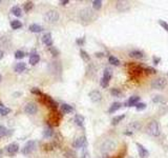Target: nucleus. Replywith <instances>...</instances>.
Returning a JSON list of instances; mask_svg holds the SVG:
<instances>
[{"label": "nucleus", "instance_id": "1a4fd4ad", "mask_svg": "<svg viewBox=\"0 0 168 158\" xmlns=\"http://www.w3.org/2000/svg\"><path fill=\"white\" fill-rule=\"evenodd\" d=\"M116 7L119 12H127L130 10L131 7V4H130L129 1H117L116 3Z\"/></svg>", "mask_w": 168, "mask_h": 158}, {"label": "nucleus", "instance_id": "f3484780", "mask_svg": "<svg viewBox=\"0 0 168 158\" xmlns=\"http://www.w3.org/2000/svg\"><path fill=\"white\" fill-rule=\"evenodd\" d=\"M140 102V97L139 96H131L128 99V101L125 103V106H136Z\"/></svg>", "mask_w": 168, "mask_h": 158}, {"label": "nucleus", "instance_id": "de8ad7c7", "mask_svg": "<svg viewBox=\"0 0 168 158\" xmlns=\"http://www.w3.org/2000/svg\"><path fill=\"white\" fill-rule=\"evenodd\" d=\"M67 3H69L68 0H61V1H60V4L61 5H66Z\"/></svg>", "mask_w": 168, "mask_h": 158}, {"label": "nucleus", "instance_id": "8fccbe9b", "mask_svg": "<svg viewBox=\"0 0 168 158\" xmlns=\"http://www.w3.org/2000/svg\"><path fill=\"white\" fill-rule=\"evenodd\" d=\"M124 134H125V135H127V136H131L134 133H132V132H130V131H128V130H127V131H125V132H124Z\"/></svg>", "mask_w": 168, "mask_h": 158}, {"label": "nucleus", "instance_id": "58836bf2", "mask_svg": "<svg viewBox=\"0 0 168 158\" xmlns=\"http://www.w3.org/2000/svg\"><path fill=\"white\" fill-rule=\"evenodd\" d=\"M136 109L138 111H143L146 109V103H144V102H139L138 104L136 106Z\"/></svg>", "mask_w": 168, "mask_h": 158}, {"label": "nucleus", "instance_id": "ddd939ff", "mask_svg": "<svg viewBox=\"0 0 168 158\" xmlns=\"http://www.w3.org/2000/svg\"><path fill=\"white\" fill-rule=\"evenodd\" d=\"M37 110H38V108H37V104L34 103V102H28V103H27L26 106H25V108H24L25 113L31 114V115H33V114L36 113Z\"/></svg>", "mask_w": 168, "mask_h": 158}, {"label": "nucleus", "instance_id": "9d476101", "mask_svg": "<svg viewBox=\"0 0 168 158\" xmlns=\"http://www.w3.org/2000/svg\"><path fill=\"white\" fill-rule=\"evenodd\" d=\"M35 149H36V142L34 140H30V141H27L25 143L24 148L22 149V154H24V155L31 154Z\"/></svg>", "mask_w": 168, "mask_h": 158}, {"label": "nucleus", "instance_id": "f704fd0d", "mask_svg": "<svg viewBox=\"0 0 168 158\" xmlns=\"http://www.w3.org/2000/svg\"><path fill=\"white\" fill-rule=\"evenodd\" d=\"M9 112H11V110H9V108H4V106H1V108H0V115L5 116L7 115Z\"/></svg>", "mask_w": 168, "mask_h": 158}, {"label": "nucleus", "instance_id": "bb28decb", "mask_svg": "<svg viewBox=\"0 0 168 158\" xmlns=\"http://www.w3.org/2000/svg\"><path fill=\"white\" fill-rule=\"evenodd\" d=\"M12 13H13L14 15L16 16V17H21V16H22V12H21V9L19 7H17V5H15V7H12Z\"/></svg>", "mask_w": 168, "mask_h": 158}, {"label": "nucleus", "instance_id": "49530a36", "mask_svg": "<svg viewBox=\"0 0 168 158\" xmlns=\"http://www.w3.org/2000/svg\"><path fill=\"white\" fill-rule=\"evenodd\" d=\"M84 41H85V38H84V37H82V38H78L77 40H76V42H77V44L82 45L84 43Z\"/></svg>", "mask_w": 168, "mask_h": 158}, {"label": "nucleus", "instance_id": "f8f14e48", "mask_svg": "<svg viewBox=\"0 0 168 158\" xmlns=\"http://www.w3.org/2000/svg\"><path fill=\"white\" fill-rule=\"evenodd\" d=\"M88 96H89V98H91V100L93 102H99V101L102 100V94H101L98 90L91 91V92L88 94Z\"/></svg>", "mask_w": 168, "mask_h": 158}, {"label": "nucleus", "instance_id": "e433bc0d", "mask_svg": "<svg viewBox=\"0 0 168 158\" xmlns=\"http://www.w3.org/2000/svg\"><path fill=\"white\" fill-rule=\"evenodd\" d=\"M25 54L22 52V51H16V53H15V58L16 59H22L24 58Z\"/></svg>", "mask_w": 168, "mask_h": 158}, {"label": "nucleus", "instance_id": "6e6d98bb", "mask_svg": "<svg viewBox=\"0 0 168 158\" xmlns=\"http://www.w3.org/2000/svg\"><path fill=\"white\" fill-rule=\"evenodd\" d=\"M0 3H1V1H0Z\"/></svg>", "mask_w": 168, "mask_h": 158}, {"label": "nucleus", "instance_id": "c9c22d12", "mask_svg": "<svg viewBox=\"0 0 168 158\" xmlns=\"http://www.w3.org/2000/svg\"><path fill=\"white\" fill-rule=\"evenodd\" d=\"M7 134V130L4 126H0V138H2Z\"/></svg>", "mask_w": 168, "mask_h": 158}, {"label": "nucleus", "instance_id": "37998d69", "mask_svg": "<svg viewBox=\"0 0 168 158\" xmlns=\"http://www.w3.org/2000/svg\"><path fill=\"white\" fill-rule=\"evenodd\" d=\"M31 92H32L33 94H35V95H38V96H41V95H42V93L40 92V90H39V89H37V88L32 89V90H31Z\"/></svg>", "mask_w": 168, "mask_h": 158}, {"label": "nucleus", "instance_id": "3c124183", "mask_svg": "<svg viewBox=\"0 0 168 158\" xmlns=\"http://www.w3.org/2000/svg\"><path fill=\"white\" fill-rule=\"evenodd\" d=\"M3 55H4V52H3V51H0V60L3 58Z\"/></svg>", "mask_w": 168, "mask_h": 158}, {"label": "nucleus", "instance_id": "20e7f679", "mask_svg": "<svg viewBox=\"0 0 168 158\" xmlns=\"http://www.w3.org/2000/svg\"><path fill=\"white\" fill-rule=\"evenodd\" d=\"M40 101L42 102V103L44 104V106H46L47 108L52 109L53 111H56L58 108V104L57 102L55 101L53 98H50V96H47V95H41L40 96Z\"/></svg>", "mask_w": 168, "mask_h": 158}, {"label": "nucleus", "instance_id": "9b49d317", "mask_svg": "<svg viewBox=\"0 0 168 158\" xmlns=\"http://www.w3.org/2000/svg\"><path fill=\"white\" fill-rule=\"evenodd\" d=\"M87 145L86 141V137L85 136H81V137L77 138V139L74 141L73 147L76 148V149H81V148H85Z\"/></svg>", "mask_w": 168, "mask_h": 158}, {"label": "nucleus", "instance_id": "7ed1b4c3", "mask_svg": "<svg viewBox=\"0 0 168 158\" xmlns=\"http://www.w3.org/2000/svg\"><path fill=\"white\" fill-rule=\"evenodd\" d=\"M147 133L150 136H153V137H157L160 135V133H161L160 132V126L157 120H152L149 122V124L147 126Z\"/></svg>", "mask_w": 168, "mask_h": 158}, {"label": "nucleus", "instance_id": "09e8293b", "mask_svg": "<svg viewBox=\"0 0 168 158\" xmlns=\"http://www.w3.org/2000/svg\"><path fill=\"white\" fill-rule=\"evenodd\" d=\"M96 57H99V58H101V57L104 56V53H96Z\"/></svg>", "mask_w": 168, "mask_h": 158}, {"label": "nucleus", "instance_id": "ea45409f", "mask_svg": "<svg viewBox=\"0 0 168 158\" xmlns=\"http://www.w3.org/2000/svg\"><path fill=\"white\" fill-rule=\"evenodd\" d=\"M152 101L155 102V103H159V102H163L164 101V99H163V97L162 96H155V97L152 98Z\"/></svg>", "mask_w": 168, "mask_h": 158}, {"label": "nucleus", "instance_id": "423d86ee", "mask_svg": "<svg viewBox=\"0 0 168 158\" xmlns=\"http://www.w3.org/2000/svg\"><path fill=\"white\" fill-rule=\"evenodd\" d=\"M167 84V80L163 77H159V78L152 80L151 82V89L153 90H163Z\"/></svg>", "mask_w": 168, "mask_h": 158}, {"label": "nucleus", "instance_id": "0eeeda50", "mask_svg": "<svg viewBox=\"0 0 168 158\" xmlns=\"http://www.w3.org/2000/svg\"><path fill=\"white\" fill-rule=\"evenodd\" d=\"M111 77H112V72H111V70L110 69H105L104 73H103V77L100 81L102 88H107V86H108L109 80L111 79Z\"/></svg>", "mask_w": 168, "mask_h": 158}, {"label": "nucleus", "instance_id": "6ab92c4d", "mask_svg": "<svg viewBox=\"0 0 168 158\" xmlns=\"http://www.w3.org/2000/svg\"><path fill=\"white\" fill-rule=\"evenodd\" d=\"M121 106H122V103H121V102H114V103H111V106H109V109H108V113H110V114L115 113V112H117Z\"/></svg>", "mask_w": 168, "mask_h": 158}, {"label": "nucleus", "instance_id": "412c9836", "mask_svg": "<svg viewBox=\"0 0 168 158\" xmlns=\"http://www.w3.org/2000/svg\"><path fill=\"white\" fill-rule=\"evenodd\" d=\"M25 69H26V64L24 62H19L15 66L14 70H15L16 73H22L23 71H25Z\"/></svg>", "mask_w": 168, "mask_h": 158}, {"label": "nucleus", "instance_id": "c85d7f7f", "mask_svg": "<svg viewBox=\"0 0 168 158\" xmlns=\"http://www.w3.org/2000/svg\"><path fill=\"white\" fill-rule=\"evenodd\" d=\"M108 62L110 63V64H112V66H120V60L115 56H109Z\"/></svg>", "mask_w": 168, "mask_h": 158}, {"label": "nucleus", "instance_id": "393cba45", "mask_svg": "<svg viewBox=\"0 0 168 158\" xmlns=\"http://www.w3.org/2000/svg\"><path fill=\"white\" fill-rule=\"evenodd\" d=\"M124 118H125V114H122V115H119V116H115V117L112 118V120H111V124L116 126V124L120 123Z\"/></svg>", "mask_w": 168, "mask_h": 158}, {"label": "nucleus", "instance_id": "c03bdc74", "mask_svg": "<svg viewBox=\"0 0 168 158\" xmlns=\"http://www.w3.org/2000/svg\"><path fill=\"white\" fill-rule=\"evenodd\" d=\"M145 71L147 73H149V74H156V73H157V71H156L153 68H151V66H148V68H146Z\"/></svg>", "mask_w": 168, "mask_h": 158}, {"label": "nucleus", "instance_id": "a211bd4d", "mask_svg": "<svg viewBox=\"0 0 168 158\" xmlns=\"http://www.w3.org/2000/svg\"><path fill=\"white\" fill-rule=\"evenodd\" d=\"M42 41H43L44 44H46L47 47H52L53 45V38L50 33H46L44 34V36L42 37Z\"/></svg>", "mask_w": 168, "mask_h": 158}, {"label": "nucleus", "instance_id": "39448f33", "mask_svg": "<svg viewBox=\"0 0 168 158\" xmlns=\"http://www.w3.org/2000/svg\"><path fill=\"white\" fill-rule=\"evenodd\" d=\"M44 20L48 23H55L59 20V13L56 10H50V11L46 12L44 15Z\"/></svg>", "mask_w": 168, "mask_h": 158}, {"label": "nucleus", "instance_id": "dca6fc26", "mask_svg": "<svg viewBox=\"0 0 168 158\" xmlns=\"http://www.w3.org/2000/svg\"><path fill=\"white\" fill-rule=\"evenodd\" d=\"M7 151L9 155H15V154L19 151V145H17V143H11V145H7Z\"/></svg>", "mask_w": 168, "mask_h": 158}, {"label": "nucleus", "instance_id": "cd10ccee", "mask_svg": "<svg viewBox=\"0 0 168 158\" xmlns=\"http://www.w3.org/2000/svg\"><path fill=\"white\" fill-rule=\"evenodd\" d=\"M75 122L77 126H83L84 124V117L82 115H76L75 116Z\"/></svg>", "mask_w": 168, "mask_h": 158}, {"label": "nucleus", "instance_id": "c756f323", "mask_svg": "<svg viewBox=\"0 0 168 158\" xmlns=\"http://www.w3.org/2000/svg\"><path fill=\"white\" fill-rule=\"evenodd\" d=\"M110 94L115 97H121L122 96V92H121L120 89H117V88H114L110 90Z\"/></svg>", "mask_w": 168, "mask_h": 158}, {"label": "nucleus", "instance_id": "f257e3e1", "mask_svg": "<svg viewBox=\"0 0 168 158\" xmlns=\"http://www.w3.org/2000/svg\"><path fill=\"white\" fill-rule=\"evenodd\" d=\"M79 17L84 22H91V21H93V19L95 18V13H93V10L89 9V7H84L83 10L80 11Z\"/></svg>", "mask_w": 168, "mask_h": 158}, {"label": "nucleus", "instance_id": "7c9ffc66", "mask_svg": "<svg viewBox=\"0 0 168 158\" xmlns=\"http://www.w3.org/2000/svg\"><path fill=\"white\" fill-rule=\"evenodd\" d=\"M11 27H12V29H13V30H18V29H20V27H22V23H21L19 20H13L11 22Z\"/></svg>", "mask_w": 168, "mask_h": 158}, {"label": "nucleus", "instance_id": "5701e85b", "mask_svg": "<svg viewBox=\"0 0 168 158\" xmlns=\"http://www.w3.org/2000/svg\"><path fill=\"white\" fill-rule=\"evenodd\" d=\"M28 30H30L31 32H33V33H40V32H42V27H40L39 24H36V23H33V24L30 25V27H28Z\"/></svg>", "mask_w": 168, "mask_h": 158}, {"label": "nucleus", "instance_id": "f03ea898", "mask_svg": "<svg viewBox=\"0 0 168 158\" xmlns=\"http://www.w3.org/2000/svg\"><path fill=\"white\" fill-rule=\"evenodd\" d=\"M117 147L116 141H114L112 139H106L102 145H101V152L103 154H108L110 152H112Z\"/></svg>", "mask_w": 168, "mask_h": 158}, {"label": "nucleus", "instance_id": "864d4df0", "mask_svg": "<svg viewBox=\"0 0 168 158\" xmlns=\"http://www.w3.org/2000/svg\"><path fill=\"white\" fill-rule=\"evenodd\" d=\"M0 80H1V75H0Z\"/></svg>", "mask_w": 168, "mask_h": 158}, {"label": "nucleus", "instance_id": "473e14b6", "mask_svg": "<svg viewBox=\"0 0 168 158\" xmlns=\"http://www.w3.org/2000/svg\"><path fill=\"white\" fill-rule=\"evenodd\" d=\"M80 55H81V58L83 59L84 61H89V60H91V57H89V55L87 54V53L85 52L84 50L80 51Z\"/></svg>", "mask_w": 168, "mask_h": 158}, {"label": "nucleus", "instance_id": "a878e982", "mask_svg": "<svg viewBox=\"0 0 168 158\" xmlns=\"http://www.w3.org/2000/svg\"><path fill=\"white\" fill-rule=\"evenodd\" d=\"M54 135V131H53V128L52 126H47V128H45L43 131V136L46 138L48 137H52V136Z\"/></svg>", "mask_w": 168, "mask_h": 158}, {"label": "nucleus", "instance_id": "aec40b11", "mask_svg": "<svg viewBox=\"0 0 168 158\" xmlns=\"http://www.w3.org/2000/svg\"><path fill=\"white\" fill-rule=\"evenodd\" d=\"M129 56L132 57V58H136V59H142V58H144L143 52H141V51H138V50L131 51V52L129 53Z\"/></svg>", "mask_w": 168, "mask_h": 158}, {"label": "nucleus", "instance_id": "603ef678", "mask_svg": "<svg viewBox=\"0 0 168 158\" xmlns=\"http://www.w3.org/2000/svg\"><path fill=\"white\" fill-rule=\"evenodd\" d=\"M2 155V150H0V156Z\"/></svg>", "mask_w": 168, "mask_h": 158}, {"label": "nucleus", "instance_id": "4d7b16f0", "mask_svg": "<svg viewBox=\"0 0 168 158\" xmlns=\"http://www.w3.org/2000/svg\"><path fill=\"white\" fill-rule=\"evenodd\" d=\"M167 75H168V73H167Z\"/></svg>", "mask_w": 168, "mask_h": 158}, {"label": "nucleus", "instance_id": "b1692460", "mask_svg": "<svg viewBox=\"0 0 168 158\" xmlns=\"http://www.w3.org/2000/svg\"><path fill=\"white\" fill-rule=\"evenodd\" d=\"M40 61V56H39L38 54H32L30 57V63L32 64V66H35V64H37V63Z\"/></svg>", "mask_w": 168, "mask_h": 158}, {"label": "nucleus", "instance_id": "2eb2a0df", "mask_svg": "<svg viewBox=\"0 0 168 158\" xmlns=\"http://www.w3.org/2000/svg\"><path fill=\"white\" fill-rule=\"evenodd\" d=\"M140 130H141V123L139 121H134L128 126V131L132 132V133H136Z\"/></svg>", "mask_w": 168, "mask_h": 158}, {"label": "nucleus", "instance_id": "72a5a7b5", "mask_svg": "<svg viewBox=\"0 0 168 158\" xmlns=\"http://www.w3.org/2000/svg\"><path fill=\"white\" fill-rule=\"evenodd\" d=\"M33 7H34V4H33L32 1H27V2L24 3V7H23V9H24L25 12H30L31 10L33 9Z\"/></svg>", "mask_w": 168, "mask_h": 158}, {"label": "nucleus", "instance_id": "2f4dec72", "mask_svg": "<svg viewBox=\"0 0 168 158\" xmlns=\"http://www.w3.org/2000/svg\"><path fill=\"white\" fill-rule=\"evenodd\" d=\"M93 7L95 10H100L102 7V1L101 0H93Z\"/></svg>", "mask_w": 168, "mask_h": 158}, {"label": "nucleus", "instance_id": "4be33fe9", "mask_svg": "<svg viewBox=\"0 0 168 158\" xmlns=\"http://www.w3.org/2000/svg\"><path fill=\"white\" fill-rule=\"evenodd\" d=\"M61 111L65 114H69L74 111V108L72 106H69V104L63 103V104H61Z\"/></svg>", "mask_w": 168, "mask_h": 158}, {"label": "nucleus", "instance_id": "4c0bfd02", "mask_svg": "<svg viewBox=\"0 0 168 158\" xmlns=\"http://www.w3.org/2000/svg\"><path fill=\"white\" fill-rule=\"evenodd\" d=\"M158 22H159V24L161 25V27H163V29L165 30V31L168 33V23L166 22V21H164V20H161V19H160V20L158 21Z\"/></svg>", "mask_w": 168, "mask_h": 158}, {"label": "nucleus", "instance_id": "6e6552de", "mask_svg": "<svg viewBox=\"0 0 168 158\" xmlns=\"http://www.w3.org/2000/svg\"><path fill=\"white\" fill-rule=\"evenodd\" d=\"M60 119H61V115H60L59 112H57V110L53 111L50 114V117H48V124L53 126H57L59 124Z\"/></svg>", "mask_w": 168, "mask_h": 158}, {"label": "nucleus", "instance_id": "4468645a", "mask_svg": "<svg viewBox=\"0 0 168 158\" xmlns=\"http://www.w3.org/2000/svg\"><path fill=\"white\" fill-rule=\"evenodd\" d=\"M137 148H138L139 155H140V157L141 158H147L148 156H149V152H148V150H146L142 145L137 143Z\"/></svg>", "mask_w": 168, "mask_h": 158}, {"label": "nucleus", "instance_id": "5fc2aeb1", "mask_svg": "<svg viewBox=\"0 0 168 158\" xmlns=\"http://www.w3.org/2000/svg\"><path fill=\"white\" fill-rule=\"evenodd\" d=\"M0 106H2V104H1V103H0Z\"/></svg>", "mask_w": 168, "mask_h": 158}, {"label": "nucleus", "instance_id": "79ce46f5", "mask_svg": "<svg viewBox=\"0 0 168 158\" xmlns=\"http://www.w3.org/2000/svg\"><path fill=\"white\" fill-rule=\"evenodd\" d=\"M50 53L54 55V56H58V55H59V51H58L55 47H50Z\"/></svg>", "mask_w": 168, "mask_h": 158}, {"label": "nucleus", "instance_id": "a19ab883", "mask_svg": "<svg viewBox=\"0 0 168 158\" xmlns=\"http://www.w3.org/2000/svg\"><path fill=\"white\" fill-rule=\"evenodd\" d=\"M76 154L73 151H67L64 154V158H75Z\"/></svg>", "mask_w": 168, "mask_h": 158}, {"label": "nucleus", "instance_id": "a18cd8bd", "mask_svg": "<svg viewBox=\"0 0 168 158\" xmlns=\"http://www.w3.org/2000/svg\"><path fill=\"white\" fill-rule=\"evenodd\" d=\"M152 61H153V64H155V66H158V64H159L160 63V61H161V58H160V57H153V58H152Z\"/></svg>", "mask_w": 168, "mask_h": 158}]
</instances>
